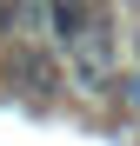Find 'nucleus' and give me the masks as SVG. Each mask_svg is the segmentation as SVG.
<instances>
[{"mask_svg": "<svg viewBox=\"0 0 140 146\" xmlns=\"http://www.w3.org/2000/svg\"><path fill=\"white\" fill-rule=\"evenodd\" d=\"M100 20H107V0H47V40L60 53H74Z\"/></svg>", "mask_w": 140, "mask_h": 146, "instance_id": "f257e3e1", "label": "nucleus"}, {"mask_svg": "<svg viewBox=\"0 0 140 146\" xmlns=\"http://www.w3.org/2000/svg\"><path fill=\"white\" fill-rule=\"evenodd\" d=\"M74 80H80V93H107V80H113V20H100L74 53Z\"/></svg>", "mask_w": 140, "mask_h": 146, "instance_id": "f03ea898", "label": "nucleus"}, {"mask_svg": "<svg viewBox=\"0 0 140 146\" xmlns=\"http://www.w3.org/2000/svg\"><path fill=\"white\" fill-rule=\"evenodd\" d=\"M127 106L140 113V40H133V66H127Z\"/></svg>", "mask_w": 140, "mask_h": 146, "instance_id": "7ed1b4c3", "label": "nucleus"}, {"mask_svg": "<svg viewBox=\"0 0 140 146\" xmlns=\"http://www.w3.org/2000/svg\"><path fill=\"white\" fill-rule=\"evenodd\" d=\"M13 27V0H0V33H7Z\"/></svg>", "mask_w": 140, "mask_h": 146, "instance_id": "20e7f679", "label": "nucleus"}]
</instances>
